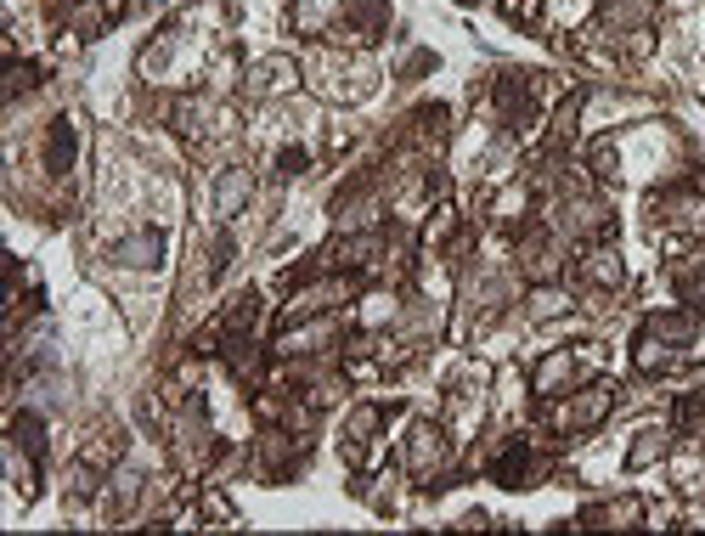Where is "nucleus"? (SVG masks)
<instances>
[{
  "label": "nucleus",
  "instance_id": "nucleus-1",
  "mask_svg": "<svg viewBox=\"0 0 705 536\" xmlns=\"http://www.w3.org/2000/svg\"><path fill=\"white\" fill-rule=\"evenodd\" d=\"M610 401H615L610 384H593V390H581L576 401H564V407L553 412V429H559V435H581V429H598V424H604V412H610Z\"/></svg>",
  "mask_w": 705,
  "mask_h": 536
},
{
  "label": "nucleus",
  "instance_id": "nucleus-2",
  "mask_svg": "<svg viewBox=\"0 0 705 536\" xmlns=\"http://www.w3.org/2000/svg\"><path fill=\"white\" fill-rule=\"evenodd\" d=\"M113 260H119V266H158V260H164V232L147 226V232L125 237V243L113 249Z\"/></svg>",
  "mask_w": 705,
  "mask_h": 536
},
{
  "label": "nucleus",
  "instance_id": "nucleus-3",
  "mask_svg": "<svg viewBox=\"0 0 705 536\" xmlns=\"http://www.w3.org/2000/svg\"><path fill=\"white\" fill-rule=\"evenodd\" d=\"M581 356H570V350H559V356H548V362L531 373V384H536V395H553V390H564L570 379H581Z\"/></svg>",
  "mask_w": 705,
  "mask_h": 536
},
{
  "label": "nucleus",
  "instance_id": "nucleus-4",
  "mask_svg": "<svg viewBox=\"0 0 705 536\" xmlns=\"http://www.w3.org/2000/svg\"><path fill=\"white\" fill-rule=\"evenodd\" d=\"M649 333L666 339V345H694L700 322H694V311H655V316H649Z\"/></svg>",
  "mask_w": 705,
  "mask_h": 536
},
{
  "label": "nucleus",
  "instance_id": "nucleus-5",
  "mask_svg": "<svg viewBox=\"0 0 705 536\" xmlns=\"http://www.w3.org/2000/svg\"><path fill=\"white\" fill-rule=\"evenodd\" d=\"M243 204H249V175H243V170H226V175L215 181V215L226 221V215H237Z\"/></svg>",
  "mask_w": 705,
  "mask_h": 536
},
{
  "label": "nucleus",
  "instance_id": "nucleus-6",
  "mask_svg": "<svg viewBox=\"0 0 705 536\" xmlns=\"http://www.w3.org/2000/svg\"><path fill=\"white\" fill-rule=\"evenodd\" d=\"M333 17H339V0H294V29H305V34L328 29Z\"/></svg>",
  "mask_w": 705,
  "mask_h": 536
},
{
  "label": "nucleus",
  "instance_id": "nucleus-7",
  "mask_svg": "<svg viewBox=\"0 0 705 536\" xmlns=\"http://www.w3.org/2000/svg\"><path fill=\"white\" fill-rule=\"evenodd\" d=\"M68 164H74V125H68V119H57V125H51V147H46V170L63 175Z\"/></svg>",
  "mask_w": 705,
  "mask_h": 536
},
{
  "label": "nucleus",
  "instance_id": "nucleus-8",
  "mask_svg": "<svg viewBox=\"0 0 705 536\" xmlns=\"http://www.w3.org/2000/svg\"><path fill=\"white\" fill-rule=\"evenodd\" d=\"M440 452H446L440 429H429V424H418V429H412V469H435V463H440Z\"/></svg>",
  "mask_w": 705,
  "mask_h": 536
},
{
  "label": "nucleus",
  "instance_id": "nucleus-9",
  "mask_svg": "<svg viewBox=\"0 0 705 536\" xmlns=\"http://www.w3.org/2000/svg\"><path fill=\"white\" fill-rule=\"evenodd\" d=\"M604 23H615V29L649 23V0H610V6H604Z\"/></svg>",
  "mask_w": 705,
  "mask_h": 536
},
{
  "label": "nucleus",
  "instance_id": "nucleus-10",
  "mask_svg": "<svg viewBox=\"0 0 705 536\" xmlns=\"http://www.w3.org/2000/svg\"><path fill=\"white\" fill-rule=\"evenodd\" d=\"M666 441H672V435H666V429H649V435H638V441H632V469H643V463H655L660 452H666Z\"/></svg>",
  "mask_w": 705,
  "mask_h": 536
},
{
  "label": "nucleus",
  "instance_id": "nucleus-11",
  "mask_svg": "<svg viewBox=\"0 0 705 536\" xmlns=\"http://www.w3.org/2000/svg\"><path fill=\"white\" fill-rule=\"evenodd\" d=\"M587 271H593V283H604V288H615V283H621V260H615V249L587 254Z\"/></svg>",
  "mask_w": 705,
  "mask_h": 536
},
{
  "label": "nucleus",
  "instance_id": "nucleus-12",
  "mask_svg": "<svg viewBox=\"0 0 705 536\" xmlns=\"http://www.w3.org/2000/svg\"><path fill=\"white\" fill-rule=\"evenodd\" d=\"M559 311H570V294H559V288H536L531 294V316L542 322V316H559Z\"/></svg>",
  "mask_w": 705,
  "mask_h": 536
},
{
  "label": "nucleus",
  "instance_id": "nucleus-13",
  "mask_svg": "<svg viewBox=\"0 0 705 536\" xmlns=\"http://www.w3.org/2000/svg\"><path fill=\"white\" fill-rule=\"evenodd\" d=\"M6 57H12V68H6V96H23V91L34 85V79H40V68L17 63V51H6Z\"/></svg>",
  "mask_w": 705,
  "mask_h": 536
},
{
  "label": "nucleus",
  "instance_id": "nucleus-14",
  "mask_svg": "<svg viewBox=\"0 0 705 536\" xmlns=\"http://www.w3.org/2000/svg\"><path fill=\"white\" fill-rule=\"evenodd\" d=\"M677 288H683V305H689V311H705V271L677 277Z\"/></svg>",
  "mask_w": 705,
  "mask_h": 536
},
{
  "label": "nucleus",
  "instance_id": "nucleus-15",
  "mask_svg": "<svg viewBox=\"0 0 705 536\" xmlns=\"http://www.w3.org/2000/svg\"><path fill=\"white\" fill-rule=\"evenodd\" d=\"M356 23L367 34H378V29H384V0H356Z\"/></svg>",
  "mask_w": 705,
  "mask_h": 536
}]
</instances>
